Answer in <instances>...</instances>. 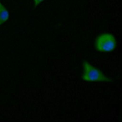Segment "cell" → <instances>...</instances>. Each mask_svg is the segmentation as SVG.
<instances>
[{
    "label": "cell",
    "instance_id": "obj_4",
    "mask_svg": "<svg viewBox=\"0 0 122 122\" xmlns=\"http://www.w3.org/2000/svg\"><path fill=\"white\" fill-rule=\"evenodd\" d=\"M33 1V5H34V7H37L40 3H42L43 1H45V0H32Z\"/></svg>",
    "mask_w": 122,
    "mask_h": 122
},
{
    "label": "cell",
    "instance_id": "obj_3",
    "mask_svg": "<svg viewBox=\"0 0 122 122\" xmlns=\"http://www.w3.org/2000/svg\"><path fill=\"white\" fill-rule=\"evenodd\" d=\"M9 12L6 9V7L3 5V3L0 1V26H1L4 23H6L9 20Z\"/></svg>",
    "mask_w": 122,
    "mask_h": 122
},
{
    "label": "cell",
    "instance_id": "obj_1",
    "mask_svg": "<svg viewBox=\"0 0 122 122\" xmlns=\"http://www.w3.org/2000/svg\"><path fill=\"white\" fill-rule=\"evenodd\" d=\"M81 79L87 82H112V79L107 77L100 69L93 66L89 62H83V73Z\"/></svg>",
    "mask_w": 122,
    "mask_h": 122
},
{
    "label": "cell",
    "instance_id": "obj_2",
    "mask_svg": "<svg viewBox=\"0 0 122 122\" xmlns=\"http://www.w3.org/2000/svg\"><path fill=\"white\" fill-rule=\"evenodd\" d=\"M117 41L115 37L108 32L102 33L95 38V49L101 53H109L116 49Z\"/></svg>",
    "mask_w": 122,
    "mask_h": 122
}]
</instances>
